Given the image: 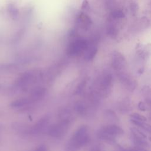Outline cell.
I'll use <instances>...</instances> for the list:
<instances>
[{
	"label": "cell",
	"mask_w": 151,
	"mask_h": 151,
	"mask_svg": "<svg viewBox=\"0 0 151 151\" xmlns=\"http://www.w3.org/2000/svg\"><path fill=\"white\" fill-rule=\"evenodd\" d=\"M67 123L63 122L60 124H57L52 127L49 130V134L52 137H59L63 133L64 130L67 128Z\"/></svg>",
	"instance_id": "obj_7"
},
{
	"label": "cell",
	"mask_w": 151,
	"mask_h": 151,
	"mask_svg": "<svg viewBox=\"0 0 151 151\" xmlns=\"http://www.w3.org/2000/svg\"><path fill=\"white\" fill-rule=\"evenodd\" d=\"M130 116L131 117L132 119H134L137 121H142V122L146 121V118L142 114H140L138 113H132L130 114Z\"/></svg>",
	"instance_id": "obj_18"
},
{
	"label": "cell",
	"mask_w": 151,
	"mask_h": 151,
	"mask_svg": "<svg viewBox=\"0 0 151 151\" xmlns=\"http://www.w3.org/2000/svg\"><path fill=\"white\" fill-rule=\"evenodd\" d=\"M75 108H76V110L79 113H81L84 111V107L83 106L82 104L81 103H77L76 106H75Z\"/></svg>",
	"instance_id": "obj_20"
},
{
	"label": "cell",
	"mask_w": 151,
	"mask_h": 151,
	"mask_svg": "<svg viewBox=\"0 0 151 151\" xmlns=\"http://www.w3.org/2000/svg\"><path fill=\"white\" fill-rule=\"evenodd\" d=\"M113 77L110 73L104 74L102 76L100 81V88L103 95H107L112 86Z\"/></svg>",
	"instance_id": "obj_6"
},
{
	"label": "cell",
	"mask_w": 151,
	"mask_h": 151,
	"mask_svg": "<svg viewBox=\"0 0 151 151\" xmlns=\"http://www.w3.org/2000/svg\"><path fill=\"white\" fill-rule=\"evenodd\" d=\"M112 66L117 73L125 71L126 61L124 56L119 52H114L112 56Z\"/></svg>",
	"instance_id": "obj_4"
},
{
	"label": "cell",
	"mask_w": 151,
	"mask_h": 151,
	"mask_svg": "<svg viewBox=\"0 0 151 151\" xmlns=\"http://www.w3.org/2000/svg\"><path fill=\"white\" fill-rule=\"evenodd\" d=\"M131 136H132V142L135 145V146L136 147L145 148V147L148 146V143L146 141L145 139L141 138V137H138L133 136L132 134H131Z\"/></svg>",
	"instance_id": "obj_9"
},
{
	"label": "cell",
	"mask_w": 151,
	"mask_h": 151,
	"mask_svg": "<svg viewBox=\"0 0 151 151\" xmlns=\"http://www.w3.org/2000/svg\"><path fill=\"white\" fill-rule=\"evenodd\" d=\"M87 47L86 41L83 39H77L70 44L67 52L70 55H77L86 50Z\"/></svg>",
	"instance_id": "obj_3"
},
{
	"label": "cell",
	"mask_w": 151,
	"mask_h": 151,
	"mask_svg": "<svg viewBox=\"0 0 151 151\" xmlns=\"http://www.w3.org/2000/svg\"><path fill=\"white\" fill-rule=\"evenodd\" d=\"M88 140L89 137L87 133V129L86 126H83L74 133L71 140V145L74 149H77L86 144Z\"/></svg>",
	"instance_id": "obj_2"
},
{
	"label": "cell",
	"mask_w": 151,
	"mask_h": 151,
	"mask_svg": "<svg viewBox=\"0 0 151 151\" xmlns=\"http://www.w3.org/2000/svg\"><path fill=\"white\" fill-rule=\"evenodd\" d=\"M128 151H146V150L143 147H139L136 146L134 148L128 149Z\"/></svg>",
	"instance_id": "obj_23"
},
{
	"label": "cell",
	"mask_w": 151,
	"mask_h": 151,
	"mask_svg": "<svg viewBox=\"0 0 151 151\" xmlns=\"http://www.w3.org/2000/svg\"><path fill=\"white\" fill-rule=\"evenodd\" d=\"M138 9V4L136 1L131 0L130 2V10L132 15H135Z\"/></svg>",
	"instance_id": "obj_17"
},
{
	"label": "cell",
	"mask_w": 151,
	"mask_h": 151,
	"mask_svg": "<svg viewBox=\"0 0 151 151\" xmlns=\"http://www.w3.org/2000/svg\"><path fill=\"white\" fill-rule=\"evenodd\" d=\"M48 118L47 117H44L43 118L40 119L37 123V124L34 127V132H37L42 129L45 126V124H47V123H48Z\"/></svg>",
	"instance_id": "obj_12"
},
{
	"label": "cell",
	"mask_w": 151,
	"mask_h": 151,
	"mask_svg": "<svg viewBox=\"0 0 151 151\" xmlns=\"http://www.w3.org/2000/svg\"><path fill=\"white\" fill-rule=\"evenodd\" d=\"M85 84H86V83H85V81H83V82H81L80 84H79V86H78V87L77 88V90H76V93H77V94H79L80 93H81V91L83 90V89L84 88V86H85Z\"/></svg>",
	"instance_id": "obj_21"
},
{
	"label": "cell",
	"mask_w": 151,
	"mask_h": 151,
	"mask_svg": "<svg viewBox=\"0 0 151 151\" xmlns=\"http://www.w3.org/2000/svg\"><path fill=\"white\" fill-rule=\"evenodd\" d=\"M34 151H47V150H46L45 147L44 146H40L39 147L37 148V149H36L35 150H34Z\"/></svg>",
	"instance_id": "obj_24"
},
{
	"label": "cell",
	"mask_w": 151,
	"mask_h": 151,
	"mask_svg": "<svg viewBox=\"0 0 151 151\" xmlns=\"http://www.w3.org/2000/svg\"><path fill=\"white\" fill-rule=\"evenodd\" d=\"M123 134V129L116 124H109L103 127L98 132L100 139L108 142H113L116 137Z\"/></svg>",
	"instance_id": "obj_1"
},
{
	"label": "cell",
	"mask_w": 151,
	"mask_h": 151,
	"mask_svg": "<svg viewBox=\"0 0 151 151\" xmlns=\"http://www.w3.org/2000/svg\"><path fill=\"white\" fill-rule=\"evenodd\" d=\"M149 140L151 142V136H150V137H149Z\"/></svg>",
	"instance_id": "obj_25"
},
{
	"label": "cell",
	"mask_w": 151,
	"mask_h": 151,
	"mask_svg": "<svg viewBox=\"0 0 151 151\" xmlns=\"http://www.w3.org/2000/svg\"><path fill=\"white\" fill-rule=\"evenodd\" d=\"M29 102V100L28 99L22 98V99H18V100H15L13 102H12L11 104V106L12 107L18 108V107H21L24 106H25Z\"/></svg>",
	"instance_id": "obj_11"
},
{
	"label": "cell",
	"mask_w": 151,
	"mask_h": 151,
	"mask_svg": "<svg viewBox=\"0 0 151 151\" xmlns=\"http://www.w3.org/2000/svg\"><path fill=\"white\" fill-rule=\"evenodd\" d=\"M110 15L111 18L113 19H120L124 17V12L119 9L114 10L111 12Z\"/></svg>",
	"instance_id": "obj_15"
},
{
	"label": "cell",
	"mask_w": 151,
	"mask_h": 151,
	"mask_svg": "<svg viewBox=\"0 0 151 151\" xmlns=\"http://www.w3.org/2000/svg\"><path fill=\"white\" fill-rule=\"evenodd\" d=\"M45 91V90L44 88H37L32 93V96H31L32 99L34 100L39 99L40 98H41L44 95Z\"/></svg>",
	"instance_id": "obj_13"
},
{
	"label": "cell",
	"mask_w": 151,
	"mask_h": 151,
	"mask_svg": "<svg viewBox=\"0 0 151 151\" xmlns=\"http://www.w3.org/2000/svg\"><path fill=\"white\" fill-rule=\"evenodd\" d=\"M130 131H131V134L138 137H141L143 139L146 138V135L139 129L137 127H131L130 128Z\"/></svg>",
	"instance_id": "obj_14"
},
{
	"label": "cell",
	"mask_w": 151,
	"mask_h": 151,
	"mask_svg": "<svg viewBox=\"0 0 151 151\" xmlns=\"http://www.w3.org/2000/svg\"><path fill=\"white\" fill-rule=\"evenodd\" d=\"M130 120L131 122L134 125H136L137 127L144 129L149 133H151V125H150L149 124L145 123V122L137 121L134 119H131Z\"/></svg>",
	"instance_id": "obj_10"
},
{
	"label": "cell",
	"mask_w": 151,
	"mask_h": 151,
	"mask_svg": "<svg viewBox=\"0 0 151 151\" xmlns=\"http://www.w3.org/2000/svg\"><path fill=\"white\" fill-rule=\"evenodd\" d=\"M138 108L140 110L142 111H145L146 110V105L145 104L142 102V101H140L139 103H138Z\"/></svg>",
	"instance_id": "obj_22"
},
{
	"label": "cell",
	"mask_w": 151,
	"mask_h": 151,
	"mask_svg": "<svg viewBox=\"0 0 151 151\" xmlns=\"http://www.w3.org/2000/svg\"><path fill=\"white\" fill-rule=\"evenodd\" d=\"M107 33L111 37H115L117 34V29L115 26L110 25L107 28Z\"/></svg>",
	"instance_id": "obj_16"
},
{
	"label": "cell",
	"mask_w": 151,
	"mask_h": 151,
	"mask_svg": "<svg viewBox=\"0 0 151 151\" xmlns=\"http://www.w3.org/2000/svg\"><path fill=\"white\" fill-rule=\"evenodd\" d=\"M9 12L10 13V14L11 15V16L12 17V18H15L17 17L18 14V11L17 10V8H15L14 6L13 5H10L9 7Z\"/></svg>",
	"instance_id": "obj_19"
},
{
	"label": "cell",
	"mask_w": 151,
	"mask_h": 151,
	"mask_svg": "<svg viewBox=\"0 0 151 151\" xmlns=\"http://www.w3.org/2000/svg\"><path fill=\"white\" fill-rule=\"evenodd\" d=\"M117 74L121 83L124 87L130 91H133L136 88V82L133 77L129 76L126 71L119 73Z\"/></svg>",
	"instance_id": "obj_5"
},
{
	"label": "cell",
	"mask_w": 151,
	"mask_h": 151,
	"mask_svg": "<svg viewBox=\"0 0 151 151\" xmlns=\"http://www.w3.org/2000/svg\"><path fill=\"white\" fill-rule=\"evenodd\" d=\"M85 58L87 60H92L96 55L97 52V48L94 45L88 46L86 50H85Z\"/></svg>",
	"instance_id": "obj_8"
}]
</instances>
